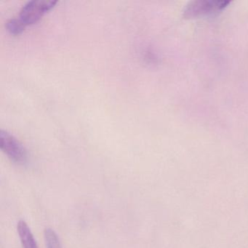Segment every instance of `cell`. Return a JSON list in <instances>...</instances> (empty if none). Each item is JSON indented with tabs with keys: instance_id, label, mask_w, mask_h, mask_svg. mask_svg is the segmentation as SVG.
I'll return each mask as SVG.
<instances>
[{
	"instance_id": "cell-2",
	"label": "cell",
	"mask_w": 248,
	"mask_h": 248,
	"mask_svg": "<svg viewBox=\"0 0 248 248\" xmlns=\"http://www.w3.org/2000/svg\"><path fill=\"white\" fill-rule=\"evenodd\" d=\"M224 0H196L190 2L184 11V18L187 19L199 18L217 14L230 4Z\"/></svg>"
},
{
	"instance_id": "cell-4",
	"label": "cell",
	"mask_w": 248,
	"mask_h": 248,
	"mask_svg": "<svg viewBox=\"0 0 248 248\" xmlns=\"http://www.w3.org/2000/svg\"><path fill=\"white\" fill-rule=\"evenodd\" d=\"M17 230L23 248H39L31 229L25 221L18 222Z\"/></svg>"
},
{
	"instance_id": "cell-5",
	"label": "cell",
	"mask_w": 248,
	"mask_h": 248,
	"mask_svg": "<svg viewBox=\"0 0 248 248\" xmlns=\"http://www.w3.org/2000/svg\"><path fill=\"white\" fill-rule=\"evenodd\" d=\"M44 235L47 248H62L60 239L53 229H46Z\"/></svg>"
},
{
	"instance_id": "cell-6",
	"label": "cell",
	"mask_w": 248,
	"mask_h": 248,
	"mask_svg": "<svg viewBox=\"0 0 248 248\" xmlns=\"http://www.w3.org/2000/svg\"><path fill=\"white\" fill-rule=\"evenodd\" d=\"M6 28L11 34H14V35H18L24 31L26 27L18 18V19L14 18L7 22Z\"/></svg>"
},
{
	"instance_id": "cell-3",
	"label": "cell",
	"mask_w": 248,
	"mask_h": 248,
	"mask_svg": "<svg viewBox=\"0 0 248 248\" xmlns=\"http://www.w3.org/2000/svg\"><path fill=\"white\" fill-rule=\"evenodd\" d=\"M0 147L13 162L24 164L27 161L25 148L19 140L5 130L0 131Z\"/></svg>"
},
{
	"instance_id": "cell-1",
	"label": "cell",
	"mask_w": 248,
	"mask_h": 248,
	"mask_svg": "<svg viewBox=\"0 0 248 248\" xmlns=\"http://www.w3.org/2000/svg\"><path fill=\"white\" fill-rule=\"evenodd\" d=\"M58 1L55 0H32L24 5L20 11L19 18L25 27L32 25L41 19L50 11Z\"/></svg>"
}]
</instances>
